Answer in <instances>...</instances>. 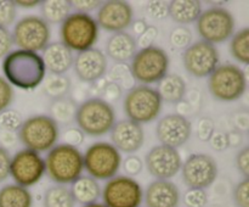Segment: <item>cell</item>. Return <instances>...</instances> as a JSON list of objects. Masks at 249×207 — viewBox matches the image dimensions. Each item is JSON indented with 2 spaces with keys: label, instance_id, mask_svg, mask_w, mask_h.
I'll return each mask as SVG.
<instances>
[{
  "label": "cell",
  "instance_id": "48",
  "mask_svg": "<svg viewBox=\"0 0 249 207\" xmlns=\"http://www.w3.org/2000/svg\"><path fill=\"white\" fill-rule=\"evenodd\" d=\"M147 12L156 19H162L168 16V2L152 1L148 4Z\"/></svg>",
  "mask_w": 249,
  "mask_h": 207
},
{
  "label": "cell",
  "instance_id": "24",
  "mask_svg": "<svg viewBox=\"0 0 249 207\" xmlns=\"http://www.w3.org/2000/svg\"><path fill=\"white\" fill-rule=\"evenodd\" d=\"M70 190L75 204L78 202L85 206V205L97 202V200L101 197L102 189L96 179L89 175H80L72 183Z\"/></svg>",
  "mask_w": 249,
  "mask_h": 207
},
{
  "label": "cell",
  "instance_id": "15",
  "mask_svg": "<svg viewBox=\"0 0 249 207\" xmlns=\"http://www.w3.org/2000/svg\"><path fill=\"white\" fill-rule=\"evenodd\" d=\"M45 174V161L40 153L28 149L17 151L10 162V175L15 184L27 188L36 185Z\"/></svg>",
  "mask_w": 249,
  "mask_h": 207
},
{
  "label": "cell",
  "instance_id": "9",
  "mask_svg": "<svg viewBox=\"0 0 249 207\" xmlns=\"http://www.w3.org/2000/svg\"><path fill=\"white\" fill-rule=\"evenodd\" d=\"M84 169L96 180H108L116 177L122 166V155L108 141H96L83 155Z\"/></svg>",
  "mask_w": 249,
  "mask_h": 207
},
{
  "label": "cell",
  "instance_id": "39",
  "mask_svg": "<svg viewBox=\"0 0 249 207\" xmlns=\"http://www.w3.org/2000/svg\"><path fill=\"white\" fill-rule=\"evenodd\" d=\"M14 100V89L12 85L0 75V112L5 111L10 107Z\"/></svg>",
  "mask_w": 249,
  "mask_h": 207
},
{
  "label": "cell",
  "instance_id": "25",
  "mask_svg": "<svg viewBox=\"0 0 249 207\" xmlns=\"http://www.w3.org/2000/svg\"><path fill=\"white\" fill-rule=\"evenodd\" d=\"M202 14V2L198 0H173L168 2V16L180 26L197 21Z\"/></svg>",
  "mask_w": 249,
  "mask_h": 207
},
{
  "label": "cell",
  "instance_id": "36",
  "mask_svg": "<svg viewBox=\"0 0 249 207\" xmlns=\"http://www.w3.org/2000/svg\"><path fill=\"white\" fill-rule=\"evenodd\" d=\"M182 202L186 207H206L208 195L203 189H187L182 195Z\"/></svg>",
  "mask_w": 249,
  "mask_h": 207
},
{
  "label": "cell",
  "instance_id": "56",
  "mask_svg": "<svg viewBox=\"0 0 249 207\" xmlns=\"http://www.w3.org/2000/svg\"><path fill=\"white\" fill-rule=\"evenodd\" d=\"M83 207H107V206L105 204H102V202H94V204L85 205V206Z\"/></svg>",
  "mask_w": 249,
  "mask_h": 207
},
{
  "label": "cell",
  "instance_id": "10",
  "mask_svg": "<svg viewBox=\"0 0 249 207\" xmlns=\"http://www.w3.org/2000/svg\"><path fill=\"white\" fill-rule=\"evenodd\" d=\"M196 29L202 40L220 44L230 39L235 31V19L225 7L213 6L202 11L196 21Z\"/></svg>",
  "mask_w": 249,
  "mask_h": 207
},
{
  "label": "cell",
  "instance_id": "14",
  "mask_svg": "<svg viewBox=\"0 0 249 207\" xmlns=\"http://www.w3.org/2000/svg\"><path fill=\"white\" fill-rule=\"evenodd\" d=\"M182 180L189 189H206L218 177V165L211 155L192 153L181 166Z\"/></svg>",
  "mask_w": 249,
  "mask_h": 207
},
{
  "label": "cell",
  "instance_id": "42",
  "mask_svg": "<svg viewBox=\"0 0 249 207\" xmlns=\"http://www.w3.org/2000/svg\"><path fill=\"white\" fill-rule=\"evenodd\" d=\"M143 162L139 156L129 155L128 157L124 158L123 161V169L128 177H135L142 172Z\"/></svg>",
  "mask_w": 249,
  "mask_h": 207
},
{
  "label": "cell",
  "instance_id": "32",
  "mask_svg": "<svg viewBox=\"0 0 249 207\" xmlns=\"http://www.w3.org/2000/svg\"><path fill=\"white\" fill-rule=\"evenodd\" d=\"M230 51L231 55L243 65L249 63V28L240 29L232 34L230 43Z\"/></svg>",
  "mask_w": 249,
  "mask_h": 207
},
{
  "label": "cell",
  "instance_id": "31",
  "mask_svg": "<svg viewBox=\"0 0 249 207\" xmlns=\"http://www.w3.org/2000/svg\"><path fill=\"white\" fill-rule=\"evenodd\" d=\"M44 207H74L75 201L66 185L55 184L49 188L43 197Z\"/></svg>",
  "mask_w": 249,
  "mask_h": 207
},
{
  "label": "cell",
  "instance_id": "28",
  "mask_svg": "<svg viewBox=\"0 0 249 207\" xmlns=\"http://www.w3.org/2000/svg\"><path fill=\"white\" fill-rule=\"evenodd\" d=\"M77 107V102L72 97L65 96L53 100L49 107V116L56 122L57 126L61 124L63 127H70L74 123Z\"/></svg>",
  "mask_w": 249,
  "mask_h": 207
},
{
  "label": "cell",
  "instance_id": "53",
  "mask_svg": "<svg viewBox=\"0 0 249 207\" xmlns=\"http://www.w3.org/2000/svg\"><path fill=\"white\" fill-rule=\"evenodd\" d=\"M228 135V144L230 148H238L243 143V134L237 131H233L231 133H226Z\"/></svg>",
  "mask_w": 249,
  "mask_h": 207
},
{
  "label": "cell",
  "instance_id": "13",
  "mask_svg": "<svg viewBox=\"0 0 249 207\" xmlns=\"http://www.w3.org/2000/svg\"><path fill=\"white\" fill-rule=\"evenodd\" d=\"M220 55L215 45L198 40L191 43L182 54V63L189 75L195 78L209 77L219 66Z\"/></svg>",
  "mask_w": 249,
  "mask_h": 207
},
{
  "label": "cell",
  "instance_id": "41",
  "mask_svg": "<svg viewBox=\"0 0 249 207\" xmlns=\"http://www.w3.org/2000/svg\"><path fill=\"white\" fill-rule=\"evenodd\" d=\"M84 133L80 131L78 127H66L65 132H63V144L70 146H74L78 148L79 145H82L83 141H84Z\"/></svg>",
  "mask_w": 249,
  "mask_h": 207
},
{
  "label": "cell",
  "instance_id": "6",
  "mask_svg": "<svg viewBox=\"0 0 249 207\" xmlns=\"http://www.w3.org/2000/svg\"><path fill=\"white\" fill-rule=\"evenodd\" d=\"M124 112L130 121L146 124L155 121L163 109L157 89L150 85H134L124 97Z\"/></svg>",
  "mask_w": 249,
  "mask_h": 207
},
{
  "label": "cell",
  "instance_id": "35",
  "mask_svg": "<svg viewBox=\"0 0 249 207\" xmlns=\"http://www.w3.org/2000/svg\"><path fill=\"white\" fill-rule=\"evenodd\" d=\"M23 123L22 114L17 110L7 109L0 112V129L9 132H18Z\"/></svg>",
  "mask_w": 249,
  "mask_h": 207
},
{
  "label": "cell",
  "instance_id": "46",
  "mask_svg": "<svg viewBox=\"0 0 249 207\" xmlns=\"http://www.w3.org/2000/svg\"><path fill=\"white\" fill-rule=\"evenodd\" d=\"M236 167L245 178L249 177V148L246 146L236 156Z\"/></svg>",
  "mask_w": 249,
  "mask_h": 207
},
{
  "label": "cell",
  "instance_id": "2",
  "mask_svg": "<svg viewBox=\"0 0 249 207\" xmlns=\"http://www.w3.org/2000/svg\"><path fill=\"white\" fill-rule=\"evenodd\" d=\"M45 173L56 184H72L84 170L80 150L74 146L58 144L49 150L45 157Z\"/></svg>",
  "mask_w": 249,
  "mask_h": 207
},
{
  "label": "cell",
  "instance_id": "23",
  "mask_svg": "<svg viewBox=\"0 0 249 207\" xmlns=\"http://www.w3.org/2000/svg\"><path fill=\"white\" fill-rule=\"evenodd\" d=\"M138 51L136 39L128 32L113 33L106 43V55L117 63H126Z\"/></svg>",
  "mask_w": 249,
  "mask_h": 207
},
{
  "label": "cell",
  "instance_id": "43",
  "mask_svg": "<svg viewBox=\"0 0 249 207\" xmlns=\"http://www.w3.org/2000/svg\"><path fill=\"white\" fill-rule=\"evenodd\" d=\"M214 122L213 119L208 118V117H203L199 119L198 126H197V136L201 139L202 141H209L211 136L214 133Z\"/></svg>",
  "mask_w": 249,
  "mask_h": 207
},
{
  "label": "cell",
  "instance_id": "26",
  "mask_svg": "<svg viewBox=\"0 0 249 207\" xmlns=\"http://www.w3.org/2000/svg\"><path fill=\"white\" fill-rule=\"evenodd\" d=\"M157 92L163 102L177 105L186 95V82L177 73H167L158 82Z\"/></svg>",
  "mask_w": 249,
  "mask_h": 207
},
{
  "label": "cell",
  "instance_id": "34",
  "mask_svg": "<svg viewBox=\"0 0 249 207\" xmlns=\"http://www.w3.org/2000/svg\"><path fill=\"white\" fill-rule=\"evenodd\" d=\"M169 41L174 49H186L191 45L192 32L186 26H177L170 32Z\"/></svg>",
  "mask_w": 249,
  "mask_h": 207
},
{
  "label": "cell",
  "instance_id": "3",
  "mask_svg": "<svg viewBox=\"0 0 249 207\" xmlns=\"http://www.w3.org/2000/svg\"><path fill=\"white\" fill-rule=\"evenodd\" d=\"M74 122L84 135L104 136L116 123V111L101 97H90L77 107Z\"/></svg>",
  "mask_w": 249,
  "mask_h": 207
},
{
  "label": "cell",
  "instance_id": "29",
  "mask_svg": "<svg viewBox=\"0 0 249 207\" xmlns=\"http://www.w3.org/2000/svg\"><path fill=\"white\" fill-rule=\"evenodd\" d=\"M41 19L46 23H62L71 14L72 5L70 0H45L40 1Z\"/></svg>",
  "mask_w": 249,
  "mask_h": 207
},
{
  "label": "cell",
  "instance_id": "17",
  "mask_svg": "<svg viewBox=\"0 0 249 207\" xmlns=\"http://www.w3.org/2000/svg\"><path fill=\"white\" fill-rule=\"evenodd\" d=\"M133 7L126 1L122 0H109L102 2L97 10V26L111 33L125 32L134 21Z\"/></svg>",
  "mask_w": 249,
  "mask_h": 207
},
{
  "label": "cell",
  "instance_id": "50",
  "mask_svg": "<svg viewBox=\"0 0 249 207\" xmlns=\"http://www.w3.org/2000/svg\"><path fill=\"white\" fill-rule=\"evenodd\" d=\"M212 149L214 151H224L229 148L228 144V135L223 132H214L213 135L209 139Z\"/></svg>",
  "mask_w": 249,
  "mask_h": 207
},
{
  "label": "cell",
  "instance_id": "7",
  "mask_svg": "<svg viewBox=\"0 0 249 207\" xmlns=\"http://www.w3.org/2000/svg\"><path fill=\"white\" fill-rule=\"evenodd\" d=\"M208 89L219 101L241 99L247 89V77L240 66L226 62L219 65L208 77Z\"/></svg>",
  "mask_w": 249,
  "mask_h": 207
},
{
  "label": "cell",
  "instance_id": "49",
  "mask_svg": "<svg viewBox=\"0 0 249 207\" xmlns=\"http://www.w3.org/2000/svg\"><path fill=\"white\" fill-rule=\"evenodd\" d=\"M10 162H11V156L9 150L0 146V183L5 182L9 178Z\"/></svg>",
  "mask_w": 249,
  "mask_h": 207
},
{
  "label": "cell",
  "instance_id": "44",
  "mask_svg": "<svg viewBox=\"0 0 249 207\" xmlns=\"http://www.w3.org/2000/svg\"><path fill=\"white\" fill-rule=\"evenodd\" d=\"M157 36H158L157 27L148 26L147 29H146L141 36L138 37V39H136V45L140 46L141 49L148 48V46L153 45L155 40L157 39Z\"/></svg>",
  "mask_w": 249,
  "mask_h": 207
},
{
  "label": "cell",
  "instance_id": "37",
  "mask_svg": "<svg viewBox=\"0 0 249 207\" xmlns=\"http://www.w3.org/2000/svg\"><path fill=\"white\" fill-rule=\"evenodd\" d=\"M17 16V7L14 1L0 0V27L7 28L15 22Z\"/></svg>",
  "mask_w": 249,
  "mask_h": 207
},
{
  "label": "cell",
  "instance_id": "40",
  "mask_svg": "<svg viewBox=\"0 0 249 207\" xmlns=\"http://www.w3.org/2000/svg\"><path fill=\"white\" fill-rule=\"evenodd\" d=\"M122 95H123V89H122L118 84H116V83L107 80L104 89H102L101 92V99L105 100L106 102H108L109 105H112L114 104V102L119 101Z\"/></svg>",
  "mask_w": 249,
  "mask_h": 207
},
{
  "label": "cell",
  "instance_id": "1",
  "mask_svg": "<svg viewBox=\"0 0 249 207\" xmlns=\"http://www.w3.org/2000/svg\"><path fill=\"white\" fill-rule=\"evenodd\" d=\"M5 79L23 90H33L43 83L46 68L41 55L27 50L10 51L2 60Z\"/></svg>",
  "mask_w": 249,
  "mask_h": 207
},
{
  "label": "cell",
  "instance_id": "30",
  "mask_svg": "<svg viewBox=\"0 0 249 207\" xmlns=\"http://www.w3.org/2000/svg\"><path fill=\"white\" fill-rule=\"evenodd\" d=\"M43 92L53 100L67 96L72 83L66 75H48L43 80Z\"/></svg>",
  "mask_w": 249,
  "mask_h": 207
},
{
  "label": "cell",
  "instance_id": "45",
  "mask_svg": "<svg viewBox=\"0 0 249 207\" xmlns=\"http://www.w3.org/2000/svg\"><path fill=\"white\" fill-rule=\"evenodd\" d=\"M14 40L9 28L0 27V58H4L11 51Z\"/></svg>",
  "mask_w": 249,
  "mask_h": 207
},
{
  "label": "cell",
  "instance_id": "47",
  "mask_svg": "<svg viewBox=\"0 0 249 207\" xmlns=\"http://www.w3.org/2000/svg\"><path fill=\"white\" fill-rule=\"evenodd\" d=\"M102 1H97V0H74L71 1L72 9H75V12H83V14H89L90 11L94 10H99L101 6Z\"/></svg>",
  "mask_w": 249,
  "mask_h": 207
},
{
  "label": "cell",
  "instance_id": "18",
  "mask_svg": "<svg viewBox=\"0 0 249 207\" xmlns=\"http://www.w3.org/2000/svg\"><path fill=\"white\" fill-rule=\"evenodd\" d=\"M192 134V124L186 117L170 113L162 117L156 127V135L160 145L178 149L187 143Z\"/></svg>",
  "mask_w": 249,
  "mask_h": 207
},
{
  "label": "cell",
  "instance_id": "22",
  "mask_svg": "<svg viewBox=\"0 0 249 207\" xmlns=\"http://www.w3.org/2000/svg\"><path fill=\"white\" fill-rule=\"evenodd\" d=\"M46 71L51 75H65L73 66L74 55L61 41L49 43L41 55Z\"/></svg>",
  "mask_w": 249,
  "mask_h": 207
},
{
  "label": "cell",
  "instance_id": "51",
  "mask_svg": "<svg viewBox=\"0 0 249 207\" xmlns=\"http://www.w3.org/2000/svg\"><path fill=\"white\" fill-rule=\"evenodd\" d=\"M233 123H235L236 131L240 133H247L249 128V118L247 112H238L233 117Z\"/></svg>",
  "mask_w": 249,
  "mask_h": 207
},
{
  "label": "cell",
  "instance_id": "12",
  "mask_svg": "<svg viewBox=\"0 0 249 207\" xmlns=\"http://www.w3.org/2000/svg\"><path fill=\"white\" fill-rule=\"evenodd\" d=\"M102 204L107 207H141L143 190L138 180L128 175H116L101 190Z\"/></svg>",
  "mask_w": 249,
  "mask_h": 207
},
{
  "label": "cell",
  "instance_id": "27",
  "mask_svg": "<svg viewBox=\"0 0 249 207\" xmlns=\"http://www.w3.org/2000/svg\"><path fill=\"white\" fill-rule=\"evenodd\" d=\"M33 196L27 188L7 184L0 189V207H32Z\"/></svg>",
  "mask_w": 249,
  "mask_h": 207
},
{
  "label": "cell",
  "instance_id": "38",
  "mask_svg": "<svg viewBox=\"0 0 249 207\" xmlns=\"http://www.w3.org/2000/svg\"><path fill=\"white\" fill-rule=\"evenodd\" d=\"M233 202L236 207H249V179L241 180L233 190Z\"/></svg>",
  "mask_w": 249,
  "mask_h": 207
},
{
  "label": "cell",
  "instance_id": "8",
  "mask_svg": "<svg viewBox=\"0 0 249 207\" xmlns=\"http://www.w3.org/2000/svg\"><path fill=\"white\" fill-rule=\"evenodd\" d=\"M134 79L142 85L158 83L168 73L169 56L164 49L151 45L136 51L130 65Z\"/></svg>",
  "mask_w": 249,
  "mask_h": 207
},
{
  "label": "cell",
  "instance_id": "33",
  "mask_svg": "<svg viewBox=\"0 0 249 207\" xmlns=\"http://www.w3.org/2000/svg\"><path fill=\"white\" fill-rule=\"evenodd\" d=\"M109 82L118 84L122 89L130 90L134 87L133 73L128 63H116L108 72Z\"/></svg>",
  "mask_w": 249,
  "mask_h": 207
},
{
  "label": "cell",
  "instance_id": "21",
  "mask_svg": "<svg viewBox=\"0 0 249 207\" xmlns=\"http://www.w3.org/2000/svg\"><path fill=\"white\" fill-rule=\"evenodd\" d=\"M146 207H178L180 202V190L170 180L156 179L150 183L143 192Z\"/></svg>",
  "mask_w": 249,
  "mask_h": 207
},
{
  "label": "cell",
  "instance_id": "54",
  "mask_svg": "<svg viewBox=\"0 0 249 207\" xmlns=\"http://www.w3.org/2000/svg\"><path fill=\"white\" fill-rule=\"evenodd\" d=\"M130 26H131V28H133V33L135 34V36L139 37V36H141V34H142L146 29H147L148 24L145 19H135V21L131 22Z\"/></svg>",
  "mask_w": 249,
  "mask_h": 207
},
{
  "label": "cell",
  "instance_id": "52",
  "mask_svg": "<svg viewBox=\"0 0 249 207\" xmlns=\"http://www.w3.org/2000/svg\"><path fill=\"white\" fill-rule=\"evenodd\" d=\"M17 136L15 134V132H9V131H2L0 129V143H1V148L6 149L12 148V146L16 145Z\"/></svg>",
  "mask_w": 249,
  "mask_h": 207
},
{
  "label": "cell",
  "instance_id": "16",
  "mask_svg": "<svg viewBox=\"0 0 249 207\" xmlns=\"http://www.w3.org/2000/svg\"><path fill=\"white\" fill-rule=\"evenodd\" d=\"M145 165L148 173L156 179L169 180L180 172L182 160L177 149L160 144L148 151Z\"/></svg>",
  "mask_w": 249,
  "mask_h": 207
},
{
  "label": "cell",
  "instance_id": "5",
  "mask_svg": "<svg viewBox=\"0 0 249 207\" xmlns=\"http://www.w3.org/2000/svg\"><path fill=\"white\" fill-rule=\"evenodd\" d=\"M58 135V126L48 114H36L27 118L17 133L24 149L38 153L51 150L57 143Z\"/></svg>",
  "mask_w": 249,
  "mask_h": 207
},
{
  "label": "cell",
  "instance_id": "4",
  "mask_svg": "<svg viewBox=\"0 0 249 207\" xmlns=\"http://www.w3.org/2000/svg\"><path fill=\"white\" fill-rule=\"evenodd\" d=\"M61 43L70 50L82 53L94 48L99 38V26L90 14L71 12L60 27Z\"/></svg>",
  "mask_w": 249,
  "mask_h": 207
},
{
  "label": "cell",
  "instance_id": "11",
  "mask_svg": "<svg viewBox=\"0 0 249 207\" xmlns=\"http://www.w3.org/2000/svg\"><path fill=\"white\" fill-rule=\"evenodd\" d=\"M11 36L14 44L21 50L38 53L43 51L49 44L51 31L49 23L40 16L28 15L16 22Z\"/></svg>",
  "mask_w": 249,
  "mask_h": 207
},
{
  "label": "cell",
  "instance_id": "20",
  "mask_svg": "<svg viewBox=\"0 0 249 207\" xmlns=\"http://www.w3.org/2000/svg\"><path fill=\"white\" fill-rule=\"evenodd\" d=\"M109 134L112 145L119 152H125L128 155H134V152L141 149L145 141L142 126L128 118L116 122Z\"/></svg>",
  "mask_w": 249,
  "mask_h": 207
},
{
  "label": "cell",
  "instance_id": "19",
  "mask_svg": "<svg viewBox=\"0 0 249 207\" xmlns=\"http://www.w3.org/2000/svg\"><path fill=\"white\" fill-rule=\"evenodd\" d=\"M73 68L77 77L83 83H95L102 79L107 73V57L100 49L91 48L78 53L73 61Z\"/></svg>",
  "mask_w": 249,
  "mask_h": 207
},
{
  "label": "cell",
  "instance_id": "55",
  "mask_svg": "<svg viewBox=\"0 0 249 207\" xmlns=\"http://www.w3.org/2000/svg\"><path fill=\"white\" fill-rule=\"evenodd\" d=\"M15 6H19L22 9H34L38 5H40V1L38 0H32V1H14Z\"/></svg>",
  "mask_w": 249,
  "mask_h": 207
}]
</instances>
